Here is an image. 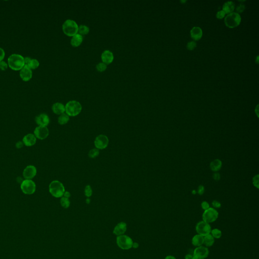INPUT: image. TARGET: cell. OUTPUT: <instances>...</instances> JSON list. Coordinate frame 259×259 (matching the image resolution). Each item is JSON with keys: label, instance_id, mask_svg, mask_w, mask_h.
<instances>
[{"label": "cell", "instance_id": "cell-53", "mask_svg": "<svg viewBox=\"0 0 259 259\" xmlns=\"http://www.w3.org/2000/svg\"><path fill=\"white\" fill-rule=\"evenodd\" d=\"M186 2V1H181V3H184V2Z\"/></svg>", "mask_w": 259, "mask_h": 259}, {"label": "cell", "instance_id": "cell-17", "mask_svg": "<svg viewBox=\"0 0 259 259\" xmlns=\"http://www.w3.org/2000/svg\"><path fill=\"white\" fill-rule=\"evenodd\" d=\"M101 57L103 63L106 65L112 63L114 61V54L110 50H105L102 53Z\"/></svg>", "mask_w": 259, "mask_h": 259}, {"label": "cell", "instance_id": "cell-46", "mask_svg": "<svg viewBox=\"0 0 259 259\" xmlns=\"http://www.w3.org/2000/svg\"><path fill=\"white\" fill-rule=\"evenodd\" d=\"M193 257L192 253H188L185 256V259H191Z\"/></svg>", "mask_w": 259, "mask_h": 259}, {"label": "cell", "instance_id": "cell-39", "mask_svg": "<svg viewBox=\"0 0 259 259\" xmlns=\"http://www.w3.org/2000/svg\"><path fill=\"white\" fill-rule=\"evenodd\" d=\"M211 204H212L213 207H214V209L215 208L218 209V208H220V207H221V204L220 203L219 201H217V200H213Z\"/></svg>", "mask_w": 259, "mask_h": 259}, {"label": "cell", "instance_id": "cell-2", "mask_svg": "<svg viewBox=\"0 0 259 259\" xmlns=\"http://www.w3.org/2000/svg\"><path fill=\"white\" fill-rule=\"evenodd\" d=\"M49 190L51 194L56 198L62 197L65 192L64 186L60 181L54 180L51 182L49 186Z\"/></svg>", "mask_w": 259, "mask_h": 259}, {"label": "cell", "instance_id": "cell-38", "mask_svg": "<svg viewBox=\"0 0 259 259\" xmlns=\"http://www.w3.org/2000/svg\"><path fill=\"white\" fill-rule=\"evenodd\" d=\"M201 208L203 209L204 210V211H205L206 209H208L209 208V203H207V201H203L201 203Z\"/></svg>", "mask_w": 259, "mask_h": 259}, {"label": "cell", "instance_id": "cell-27", "mask_svg": "<svg viewBox=\"0 0 259 259\" xmlns=\"http://www.w3.org/2000/svg\"><path fill=\"white\" fill-rule=\"evenodd\" d=\"M89 32H90L89 28L85 25H81L79 26L78 32H79V34H80L81 36L86 35V34H89Z\"/></svg>", "mask_w": 259, "mask_h": 259}, {"label": "cell", "instance_id": "cell-35", "mask_svg": "<svg viewBox=\"0 0 259 259\" xmlns=\"http://www.w3.org/2000/svg\"><path fill=\"white\" fill-rule=\"evenodd\" d=\"M196 47V43L194 41H191L188 43L187 45V48L188 50H193Z\"/></svg>", "mask_w": 259, "mask_h": 259}, {"label": "cell", "instance_id": "cell-23", "mask_svg": "<svg viewBox=\"0 0 259 259\" xmlns=\"http://www.w3.org/2000/svg\"><path fill=\"white\" fill-rule=\"evenodd\" d=\"M235 8V4L232 1L226 2L223 6V11L225 14H230L232 13Z\"/></svg>", "mask_w": 259, "mask_h": 259}, {"label": "cell", "instance_id": "cell-28", "mask_svg": "<svg viewBox=\"0 0 259 259\" xmlns=\"http://www.w3.org/2000/svg\"><path fill=\"white\" fill-rule=\"evenodd\" d=\"M39 65L40 63L38 60H37L36 59H32L30 63L26 65L28 66V68H30L31 70H35L39 66Z\"/></svg>", "mask_w": 259, "mask_h": 259}, {"label": "cell", "instance_id": "cell-24", "mask_svg": "<svg viewBox=\"0 0 259 259\" xmlns=\"http://www.w3.org/2000/svg\"><path fill=\"white\" fill-rule=\"evenodd\" d=\"M191 242L192 244L195 247L201 246L203 245V236L197 234L192 237Z\"/></svg>", "mask_w": 259, "mask_h": 259}, {"label": "cell", "instance_id": "cell-18", "mask_svg": "<svg viewBox=\"0 0 259 259\" xmlns=\"http://www.w3.org/2000/svg\"><path fill=\"white\" fill-rule=\"evenodd\" d=\"M127 230V224L125 222H120L114 228L113 233L115 235L120 236L123 235Z\"/></svg>", "mask_w": 259, "mask_h": 259}, {"label": "cell", "instance_id": "cell-9", "mask_svg": "<svg viewBox=\"0 0 259 259\" xmlns=\"http://www.w3.org/2000/svg\"><path fill=\"white\" fill-rule=\"evenodd\" d=\"M195 230L198 234L204 237L206 235L211 234V228L209 224L206 223L203 221H201L197 223L195 227Z\"/></svg>", "mask_w": 259, "mask_h": 259}, {"label": "cell", "instance_id": "cell-32", "mask_svg": "<svg viewBox=\"0 0 259 259\" xmlns=\"http://www.w3.org/2000/svg\"><path fill=\"white\" fill-rule=\"evenodd\" d=\"M96 69L98 72H103L107 69V65L103 62L99 63L96 65Z\"/></svg>", "mask_w": 259, "mask_h": 259}, {"label": "cell", "instance_id": "cell-4", "mask_svg": "<svg viewBox=\"0 0 259 259\" xmlns=\"http://www.w3.org/2000/svg\"><path fill=\"white\" fill-rule=\"evenodd\" d=\"M66 114L70 116H76L81 113L82 106L79 102L72 100L68 102L66 105Z\"/></svg>", "mask_w": 259, "mask_h": 259}, {"label": "cell", "instance_id": "cell-20", "mask_svg": "<svg viewBox=\"0 0 259 259\" xmlns=\"http://www.w3.org/2000/svg\"><path fill=\"white\" fill-rule=\"evenodd\" d=\"M191 37L194 41H198L203 36V31L199 27H194L190 31Z\"/></svg>", "mask_w": 259, "mask_h": 259}, {"label": "cell", "instance_id": "cell-43", "mask_svg": "<svg viewBox=\"0 0 259 259\" xmlns=\"http://www.w3.org/2000/svg\"><path fill=\"white\" fill-rule=\"evenodd\" d=\"M213 178L214 180H215V181H219L220 178H221V176H220L219 173L215 172V173H214L213 175Z\"/></svg>", "mask_w": 259, "mask_h": 259}, {"label": "cell", "instance_id": "cell-33", "mask_svg": "<svg viewBox=\"0 0 259 259\" xmlns=\"http://www.w3.org/2000/svg\"><path fill=\"white\" fill-rule=\"evenodd\" d=\"M92 188L90 185H87L85 188V194L87 197H89L92 195Z\"/></svg>", "mask_w": 259, "mask_h": 259}, {"label": "cell", "instance_id": "cell-50", "mask_svg": "<svg viewBox=\"0 0 259 259\" xmlns=\"http://www.w3.org/2000/svg\"><path fill=\"white\" fill-rule=\"evenodd\" d=\"M86 202H87V203H89L90 202V200L89 198H87V199H86Z\"/></svg>", "mask_w": 259, "mask_h": 259}, {"label": "cell", "instance_id": "cell-36", "mask_svg": "<svg viewBox=\"0 0 259 259\" xmlns=\"http://www.w3.org/2000/svg\"><path fill=\"white\" fill-rule=\"evenodd\" d=\"M8 64L5 62L4 61H2L1 62H0V69L3 70L5 71L8 68Z\"/></svg>", "mask_w": 259, "mask_h": 259}, {"label": "cell", "instance_id": "cell-29", "mask_svg": "<svg viewBox=\"0 0 259 259\" xmlns=\"http://www.w3.org/2000/svg\"><path fill=\"white\" fill-rule=\"evenodd\" d=\"M211 234L213 236V237L214 238L219 239L221 237L222 233L220 229L215 228V229L211 230Z\"/></svg>", "mask_w": 259, "mask_h": 259}, {"label": "cell", "instance_id": "cell-3", "mask_svg": "<svg viewBox=\"0 0 259 259\" xmlns=\"http://www.w3.org/2000/svg\"><path fill=\"white\" fill-rule=\"evenodd\" d=\"M79 26L74 20L67 19L62 25V30L68 37H73L78 34Z\"/></svg>", "mask_w": 259, "mask_h": 259}, {"label": "cell", "instance_id": "cell-48", "mask_svg": "<svg viewBox=\"0 0 259 259\" xmlns=\"http://www.w3.org/2000/svg\"><path fill=\"white\" fill-rule=\"evenodd\" d=\"M165 259H176V258L174 256H173L169 255L167 256L165 258Z\"/></svg>", "mask_w": 259, "mask_h": 259}, {"label": "cell", "instance_id": "cell-51", "mask_svg": "<svg viewBox=\"0 0 259 259\" xmlns=\"http://www.w3.org/2000/svg\"><path fill=\"white\" fill-rule=\"evenodd\" d=\"M258 58H259V56H258L257 57V61H256V63H259V61H258Z\"/></svg>", "mask_w": 259, "mask_h": 259}, {"label": "cell", "instance_id": "cell-49", "mask_svg": "<svg viewBox=\"0 0 259 259\" xmlns=\"http://www.w3.org/2000/svg\"><path fill=\"white\" fill-rule=\"evenodd\" d=\"M139 247V244L138 243H136V242H135V243H133V246H132V247H133L134 248H137Z\"/></svg>", "mask_w": 259, "mask_h": 259}, {"label": "cell", "instance_id": "cell-5", "mask_svg": "<svg viewBox=\"0 0 259 259\" xmlns=\"http://www.w3.org/2000/svg\"><path fill=\"white\" fill-rule=\"evenodd\" d=\"M241 22V17L238 13L232 12L228 14L225 18V23L229 28H233L238 26Z\"/></svg>", "mask_w": 259, "mask_h": 259}, {"label": "cell", "instance_id": "cell-45", "mask_svg": "<svg viewBox=\"0 0 259 259\" xmlns=\"http://www.w3.org/2000/svg\"><path fill=\"white\" fill-rule=\"evenodd\" d=\"M32 60V58L29 57H26L24 58V62H25V65H28L30 63V60Z\"/></svg>", "mask_w": 259, "mask_h": 259}, {"label": "cell", "instance_id": "cell-42", "mask_svg": "<svg viewBox=\"0 0 259 259\" xmlns=\"http://www.w3.org/2000/svg\"><path fill=\"white\" fill-rule=\"evenodd\" d=\"M5 56V53L4 50L2 48H0V62L3 61Z\"/></svg>", "mask_w": 259, "mask_h": 259}, {"label": "cell", "instance_id": "cell-40", "mask_svg": "<svg viewBox=\"0 0 259 259\" xmlns=\"http://www.w3.org/2000/svg\"><path fill=\"white\" fill-rule=\"evenodd\" d=\"M204 192H205V187H204V186L201 185H199L198 186V189H197V192L198 193V194L200 195H203L204 194Z\"/></svg>", "mask_w": 259, "mask_h": 259}, {"label": "cell", "instance_id": "cell-25", "mask_svg": "<svg viewBox=\"0 0 259 259\" xmlns=\"http://www.w3.org/2000/svg\"><path fill=\"white\" fill-rule=\"evenodd\" d=\"M215 243V238L213 236L209 234L203 237V244L205 247H211Z\"/></svg>", "mask_w": 259, "mask_h": 259}, {"label": "cell", "instance_id": "cell-10", "mask_svg": "<svg viewBox=\"0 0 259 259\" xmlns=\"http://www.w3.org/2000/svg\"><path fill=\"white\" fill-rule=\"evenodd\" d=\"M209 255V250L205 246H200L195 248L193 251V256L197 259H205Z\"/></svg>", "mask_w": 259, "mask_h": 259}, {"label": "cell", "instance_id": "cell-7", "mask_svg": "<svg viewBox=\"0 0 259 259\" xmlns=\"http://www.w3.org/2000/svg\"><path fill=\"white\" fill-rule=\"evenodd\" d=\"M20 188L25 194L31 195L36 190V184L32 180L24 179L20 184Z\"/></svg>", "mask_w": 259, "mask_h": 259}, {"label": "cell", "instance_id": "cell-44", "mask_svg": "<svg viewBox=\"0 0 259 259\" xmlns=\"http://www.w3.org/2000/svg\"><path fill=\"white\" fill-rule=\"evenodd\" d=\"M24 143H23V142L22 141H18L17 143H16V144H15V146H16V147L17 148V149H20V148H21L23 147V146H24Z\"/></svg>", "mask_w": 259, "mask_h": 259}, {"label": "cell", "instance_id": "cell-11", "mask_svg": "<svg viewBox=\"0 0 259 259\" xmlns=\"http://www.w3.org/2000/svg\"><path fill=\"white\" fill-rule=\"evenodd\" d=\"M109 140L107 137L104 135H100L96 138L94 144L98 149H104L107 147Z\"/></svg>", "mask_w": 259, "mask_h": 259}, {"label": "cell", "instance_id": "cell-47", "mask_svg": "<svg viewBox=\"0 0 259 259\" xmlns=\"http://www.w3.org/2000/svg\"><path fill=\"white\" fill-rule=\"evenodd\" d=\"M70 192L68 191H66L64 192V194H63V196H64V197H66V198H69V197H70Z\"/></svg>", "mask_w": 259, "mask_h": 259}, {"label": "cell", "instance_id": "cell-19", "mask_svg": "<svg viewBox=\"0 0 259 259\" xmlns=\"http://www.w3.org/2000/svg\"><path fill=\"white\" fill-rule=\"evenodd\" d=\"M52 110L54 114L61 115L65 112V107L61 103L56 102L52 105Z\"/></svg>", "mask_w": 259, "mask_h": 259}, {"label": "cell", "instance_id": "cell-21", "mask_svg": "<svg viewBox=\"0 0 259 259\" xmlns=\"http://www.w3.org/2000/svg\"><path fill=\"white\" fill-rule=\"evenodd\" d=\"M83 41V37L80 34H77L72 37L70 44L73 47H78L80 46Z\"/></svg>", "mask_w": 259, "mask_h": 259}, {"label": "cell", "instance_id": "cell-41", "mask_svg": "<svg viewBox=\"0 0 259 259\" xmlns=\"http://www.w3.org/2000/svg\"><path fill=\"white\" fill-rule=\"evenodd\" d=\"M245 6L243 4H240L236 8V11L238 13H242L245 10Z\"/></svg>", "mask_w": 259, "mask_h": 259}, {"label": "cell", "instance_id": "cell-31", "mask_svg": "<svg viewBox=\"0 0 259 259\" xmlns=\"http://www.w3.org/2000/svg\"><path fill=\"white\" fill-rule=\"evenodd\" d=\"M99 150L97 149V148H94V149H93L90 150L89 152V154H88V156H89V158H94L97 157L98 155H99Z\"/></svg>", "mask_w": 259, "mask_h": 259}, {"label": "cell", "instance_id": "cell-1", "mask_svg": "<svg viewBox=\"0 0 259 259\" xmlns=\"http://www.w3.org/2000/svg\"><path fill=\"white\" fill-rule=\"evenodd\" d=\"M8 66L15 71L20 70L25 65L24 58L19 54H12L8 59Z\"/></svg>", "mask_w": 259, "mask_h": 259}, {"label": "cell", "instance_id": "cell-13", "mask_svg": "<svg viewBox=\"0 0 259 259\" xmlns=\"http://www.w3.org/2000/svg\"><path fill=\"white\" fill-rule=\"evenodd\" d=\"M37 174V169L35 166L28 165L23 171V176L25 179L32 180Z\"/></svg>", "mask_w": 259, "mask_h": 259}, {"label": "cell", "instance_id": "cell-16", "mask_svg": "<svg viewBox=\"0 0 259 259\" xmlns=\"http://www.w3.org/2000/svg\"><path fill=\"white\" fill-rule=\"evenodd\" d=\"M22 142L24 145L30 147L35 145L37 142V138L33 134H28L24 136L22 139Z\"/></svg>", "mask_w": 259, "mask_h": 259}, {"label": "cell", "instance_id": "cell-52", "mask_svg": "<svg viewBox=\"0 0 259 259\" xmlns=\"http://www.w3.org/2000/svg\"><path fill=\"white\" fill-rule=\"evenodd\" d=\"M196 192H196V191H195V190H194V191H192V194H196Z\"/></svg>", "mask_w": 259, "mask_h": 259}, {"label": "cell", "instance_id": "cell-14", "mask_svg": "<svg viewBox=\"0 0 259 259\" xmlns=\"http://www.w3.org/2000/svg\"><path fill=\"white\" fill-rule=\"evenodd\" d=\"M35 122L38 126L47 127L50 123V118L47 114H40L36 116Z\"/></svg>", "mask_w": 259, "mask_h": 259}, {"label": "cell", "instance_id": "cell-34", "mask_svg": "<svg viewBox=\"0 0 259 259\" xmlns=\"http://www.w3.org/2000/svg\"><path fill=\"white\" fill-rule=\"evenodd\" d=\"M253 184L255 187L259 189V175H257L253 177Z\"/></svg>", "mask_w": 259, "mask_h": 259}, {"label": "cell", "instance_id": "cell-26", "mask_svg": "<svg viewBox=\"0 0 259 259\" xmlns=\"http://www.w3.org/2000/svg\"><path fill=\"white\" fill-rule=\"evenodd\" d=\"M70 121V116L66 114H62L58 118V122L61 125H64L67 124Z\"/></svg>", "mask_w": 259, "mask_h": 259}, {"label": "cell", "instance_id": "cell-37", "mask_svg": "<svg viewBox=\"0 0 259 259\" xmlns=\"http://www.w3.org/2000/svg\"><path fill=\"white\" fill-rule=\"evenodd\" d=\"M225 13L224 12L223 10H221L217 12V13L216 14V17L217 18L220 19H221L222 18H223L225 16Z\"/></svg>", "mask_w": 259, "mask_h": 259}, {"label": "cell", "instance_id": "cell-22", "mask_svg": "<svg viewBox=\"0 0 259 259\" xmlns=\"http://www.w3.org/2000/svg\"><path fill=\"white\" fill-rule=\"evenodd\" d=\"M222 166V162L221 160L219 159H216L212 161L210 163L209 167L212 171L217 172L219 171L221 169Z\"/></svg>", "mask_w": 259, "mask_h": 259}, {"label": "cell", "instance_id": "cell-15", "mask_svg": "<svg viewBox=\"0 0 259 259\" xmlns=\"http://www.w3.org/2000/svg\"><path fill=\"white\" fill-rule=\"evenodd\" d=\"M20 76L24 82H28L32 78V70L30 68L25 65L20 71Z\"/></svg>", "mask_w": 259, "mask_h": 259}, {"label": "cell", "instance_id": "cell-30", "mask_svg": "<svg viewBox=\"0 0 259 259\" xmlns=\"http://www.w3.org/2000/svg\"><path fill=\"white\" fill-rule=\"evenodd\" d=\"M60 203H61V205L62 207L67 209L70 207V200L68 198L62 197L60 199Z\"/></svg>", "mask_w": 259, "mask_h": 259}, {"label": "cell", "instance_id": "cell-54", "mask_svg": "<svg viewBox=\"0 0 259 259\" xmlns=\"http://www.w3.org/2000/svg\"><path fill=\"white\" fill-rule=\"evenodd\" d=\"M191 259H196V258H195L194 257H193V258H192Z\"/></svg>", "mask_w": 259, "mask_h": 259}, {"label": "cell", "instance_id": "cell-6", "mask_svg": "<svg viewBox=\"0 0 259 259\" xmlns=\"http://www.w3.org/2000/svg\"><path fill=\"white\" fill-rule=\"evenodd\" d=\"M219 217V213L213 207H209L205 210L203 214V221L207 223L216 221Z\"/></svg>", "mask_w": 259, "mask_h": 259}, {"label": "cell", "instance_id": "cell-12", "mask_svg": "<svg viewBox=\"0 0 259 259\" xmlns=\"http://www.w3.org/2000/svg\"><path fill=\"white\" fill-rule=\"evenodd\" d=\"M34 134L36 136L37 139L44 140L48 137L49 134V131L47 127L38 126L34 130Z\"/></svg>", "mask_w": 259, "mask_h": 259}, {"label": "cell", "instance_id": "cell-8", "mask_svg": "<svg viewBox=\"0 0 259 259\" xmlns=\"http://www.w3.org/2000/svg\"><path fill=\"white\" fill-rule=\"evenodd\" d=\"M116 242L118 247L123 249H129L132 247L133 242L129 236L122 235L118 236Z\"/></svg>", "mask_w": 259, "mask_h": 259}]
</instances>
